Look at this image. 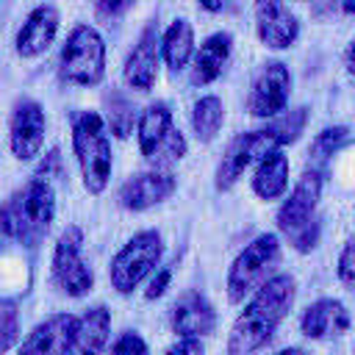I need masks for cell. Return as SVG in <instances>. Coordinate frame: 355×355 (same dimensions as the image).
I'll return each mask as SVG.
<instances>
[{
	"instance_id": "6da1fadb",
	"label": "cell",
	"mask_w": 355,
	"mask_h": 355,
	"mask_svg": "<svg viewBox=\"0 0 355 355\" xmlns=\"http://www.w3.org/2000/svg\"><path fill=\"white\" fill-rule=\"evenodd\" d=\"M294 300L297 280L286 272H277L263 286H258L227 333V355H255L263 349L294 308Z\"/></svg>"
},
{
	"instance_id": "7a4b0ae2",
	"label": "cell",
	"mask_w": 355,
	"mask_h": 355,
	"mask_svg": "<svg viewBox=\"0 0 355 355\" xmlns=\"http://www.w3.org/2000/svg\"><path fill=\"white\" fill-rule=\"evenodd\" d=\"M55 219V191L47 178L33 175L0 202V236L22 247H36Z\"/></svg>"
},
{
	"instance_id": "3957f363",
	"label": "cell",
	"mask_w": 355,
	"mask_h": 355,
	"mask_svg": "<svg viewBox=\"0 0 355 355\" xmlns=\"http://www.w3.org/2000/svg\"><path fill=\"white\" fill-rule=\"evenodd\" d=\"M72 153L80 169L83 189L89 194H103L111 169H114V155H111V139L105 119L97 111H78L72 114Z\"/></svg>"
},
{
	"instance_id": "277c9868",
	"label": "cell",
	"mask_w": 355,
	"mask_h": 355,
	"mask_svg": "<svg viewBox=\"0 0 355 355\" xmlns=\"http://www.w3.org/2000/svg\"><path fill=\"white\" fill-rule=\"evenodd\" d=\"M58 78L69 86H97L105 78V42L94 25H75L58 53Z\"/></svg>"
},
{
	"instance_id": "5b68a950",
	"label": "cell",
	"mask_w": 355,
	"mask_h": 355,
	"mask_svg": "<svg viewBox=\"0 0 355 355\" xmlns=\"http://www.w3.org/2000/svg\"><path fill=\"white\" fill-rule=\"evenodd\" d=\"M280 263V239L275 233H261L255 236L250 244H244V250L233 258L230 269H227V300L230 302H244L258 286H263L272 275H277Z\"/></svg>"
},
{
	"instance_id": "8992f818",
	"label": "cell",
	"mask_w": 355,
	"mask_h": 355,
	"mask_svg": "<svg viewBox=\"0 0 355 355\" xmlns=\"http://www.w3.org/2000/svg\"><path fill=\"white\" fill-rule=\"evenodd\" d=\"M164 255V239L158 230H139L130 236L122 250L111 258L108 280L116 288V294H133L161 263Z\"/></svg>"
},
{
	"instance_id": "52a82bcc",
	"label": "cell",
	"mask_w": 355,
	"mask_h": 355,
	"mask_svg": "<svg viewBox=\"0 0 355 355\" xmlns=\"http://www.w3.org/2000/svg\"><path fill=\"white\" fill-rule=\"evenodd\" d=\"M83 247V230L78 225H67L53 247L50 258V280L53 286L67 297H86L94 286V272L80 255Z\"/></svg>"
},
{
	"instance_id": "ba28073f",
	"label": "cell",
	"mask_w": 355,
	"mask_h": 355,
	"mask_svg": "<svg viewBox=\"0 0 355 355\" xmlns=\"http://www.w3.org/2000/svg\"><path fill=\"white\" fill-rule=\"evenodd\" d=\"M269 150H280V147L272 144V139L266 136L263 128H258V130H244V133L233 136V139L227 141V147H225L219 164H216L214 189H216V191H230V189L239 183V178H241L255 161H261Z\"/></svg>"
},
{
	"instance_id": "9c48e42d",
	"label": "cell",
	"mask_w": 355,
	"mask_h": 355,
	"mask_svg": "<svg viewBox=\"0 0 355 355\" xmlns=\"http://www.w3.org/2000/svg\"><path fill=\"white\" fill-rule=\"evenodd\" d=\"M47 114L39 100L17 97L8 114V147L17 161H33L44 147Z\"/></svg>"
},
{
	"instance_id": "30bf717a",
	"label": "cell",
	"mask_w": 355,
	"mask_h": 355,
	"mask_svg": "<svg viewBox=\"0 0 355 355\" xmlns=\"http://www.w3.org/2000/svg\"><path fill=\"white\" fill-rule=\"evenodd\" d=\"M291 94V72L283 61H266L255 72L247 94V111L255 119H272L286 111Z\"/></svg>"
},
{
	"instance_id": "8fae6325",
	"label": "cell",
	"mask_w": 355,
	"mask_h": 355,
	"mask_svg": "<svg viewBox=\"0 0 355 355\" xmlns=\"http://www.w3.org/2000/svg\"><path fill=\"white\" fill-rule=\"evenodd\" d=\"M158 64H161V31L158 22H147L125 58L122 78L130 89L150 92L158 80Z\"/></svg>"
},
{
	"instance_id": "7c38bea8",
	"label": "cell",
	"mask_w": 355,
	"mask_h": 355,
	"mask_svg": "<svg viewBox=\"0 0 355 355\" xmlns=\"http://www.w3.org/2000/svg\"><path fill=\"white\" fill-rule=\"evenodd\" d=\"M178 189V180L172 172L166 169H144V172H136L130 175L119 191H116V202L125 208V211H147L153 205H161L164 200H169Z\"/></svg>"
},
{
	"instance_id": "4fadbf2b",
	"label": "cell",
	"mask_w": 355,
	"mask_h": 355,
	"mask_svg": "<svg viewBox=\"0 0 355 355\" xmlns=\"http://www.w3.org/2000/svg\"><path fill=\"white\" fill-rule=\"evenodd\" d=\"M319 197H322V172L319 169H305L302 178L288 191V197L283 200V205L277 208V216H275L277 230L288 236L297 227H302L305 222H311L316 216Z\"/></svg>"
},
{
	"instance_id": "5bb4252c",
	"label": "cell",
	"mask_w": 355,
	"mask_h": 355,
	"mask_svg": "<svg viewBox=\"0 0 355 355\" xmlns=\"http://www.w3.org/2000/svg\"><path fill=\"white\" fill-rule=\"evenodd\" d=\"M58 25H61V14L53 3L33 6L14 36L17 55L19 58H39L42 53H47L58 36Z\"/></svg>"
},
{
	"instance_id": "9a60e30c",
	"label": "cell",
	"mask_w": 355,
	"mask_h": 355,
	"mask_svg": "<svg viewBox=\"0 0 355 355\" xmlns=\"http://www.w3.org/2000/svg\"><path fill=\"white\" fill-rule=\"evenodd\" d=\"M75 330H78L75 313H53L22 338L17 355H67Z\"/></svg>"
},
{
	"instance_id": "2e32d148",
	"label": "cell",
	"mask_w": 355,
	"mask_h": 355,
	"mask_svg": "<svg viewBox=\"0 0 355 355\" xmlns=\"http://www.w3.org/2000/svg\"><path fill=\"white\" fill-rule=\"evenodd\" d=\"M169 324L178 333V338H205L216 330V311L205 294L191 288L175 300Z\"/></svg>"
},
{
	"instance_id": "e0dca14e",
	"label": "cell",
	"mask_w": 355,
	"mask_h": 355,
	"mask_svg": "<svg viewBox=\"0 0 355 355\" xmlns=\"http://www.w3.org/2000/svg\"><path fill=\"white\" fill-rule=\"evenodd\" d=\"M352 319H349V311L341 300H333V297H322L316 302H311L302 316H300V330L302 336L313 338V341H324V338H336V336H344L349 330Z\"/></svg>"
},
{
	"instance_id": "ac0fdd59",
	"label": "cell",
	"mask_w": 355,
	"mask_h": 355,
	"mask_svg": "<svg viewBox=\"0 0 355 355\" xmlns=\"http://www.w3.org/2000/svg\"><path fill=\"white\" fill-rule=\"evenodd\" d=\"M255 33L269 50H286L300 39V19L286 3L255 6Z\"/></svg>"
},
{
	"instance_id": "d6986e66",
	"label": "cell",
	"mask_w": 355,
	"mask_h": 355,
	"mask_svg": "<svg viewBox=\"0 0 355 355\" xmlns=\"http://www.w3.org/2000/svg\"><path fill=\"white\" fill-rule=\"evenodd\" d=\"M230 53H233V36L227 31H216L211 33L194 53V61H191V83L194 86H208L214 83L222 69L227 67L230 61Z\"/></svg>"
},
{
	"instance_id": "ffe728a7",
	"label": "cell",
	"mask_w": 355,
	"mask_h": 355,
	"mask_svg": "<svg viewBox=\"0 0 355 355\" xmlns=\"http://www.w3.org/2000/svg\"><path fill=\"white\" fill-rule=\"evenodd\" d=\"M111 336V311L105 305H92L78 316V330L67 355H103Z\"/></svg>"
},
{
	"instance_id": "44dd1931",
	"label": "cell",
	"mask_w": 355,
	"mask_h": 355,
	"mask_svg": "<svg viewBox=\"0 0 355 355\" xmlns=\"http://www.w3.org/2000/svg\"><path fill=\"white\" fill-rule=\"evenodd\" d=\"M288 189V155L283 150H269L252 172V194L258 200H280Z\"/></svg>"
},
{
	"instance_id": "7402d4cb",
	"label": "cell",
	"mask_w": 355,
	"mask_h": 355,
	"mask_svg": "<svg viewBox=\"0 0 355 355\" xmlns=\"http://www.w3.org/2000/svg\"><path fill=\"white\" fill-rule=\"evenodd\" d=\"M175 130V119L166 103H150L144 111H139V122H136V139H139V153L144 158H150L164 139Z\"/></svg>"
},
{
	"instance_id": "603a6c76",
	"label": "cell",
	"mask_w": 355,
	"mask_h": 355,
	"mask_svg": "<svg viewBox=\"0 0 355 355\" xmlns=\"http://www.w3.org/2000/svg\"><path fill=\"white\" fill-rule=\"evenodd\" d=\"M194 28L189 19H175L161 33V58L169 67V72H180L194 61Z\"/></svg>"
},
{
	"instance_id": "cb8c5ba5",
	"label": "cell",
	"mask_w": 355,
	"mask_h": 355,
	"mask_svg": "<svg viewBox=\"0 0 355 355\" xmlns=\"http://www.w3.org/2000/svg\"><path fill=\"white\" fill-rule=\"evenodd\" d=\"M222 125H225V103H222V97H216V94L200 97L194 103V108H191V130H194L197 141H202V144L214 141L216 133L222 130Z\"/></svg>"
},
{
	"instance_id": "d4e9b609",
	"label": "cell",
	"mask_w": 355,
	"mask_h": 355,
	"mask_svg": "<svg viewBox=\"0 0 355 355\" xmlns=\"http://www.w3.org/2000/svg\"><path fill=\"white\" fill-rule=\"evenodd\" d=\"M136 122H139V111L133 108L130 97L119 89H111L105 94V128L116 139H128L133 133Z\"/></svg>"
},
{
	"instance_id": "484cf974",
	"label": "cell",
	"mask_w": 355,
	"mask_h": 355,
	"mask_svg": "<svg viewBox=\"0 0 355 355\" xmlns=\"http://www.w3.org/2000/svg\"><path fill=\"white\" fill-rule=\"evenodd\" d=\"M305 125H308V108H305V105H297V108H286L283 114L272 116V119L263 125V130H266V136L272 139V144L283 150L286 144H294V141L302 136Z\"/></svg>"
},
{
	"instance_id": "4316f807",
	"label": "cell",
	"mask_w": 355,
	"mask_h": 355,
	"mask_svg": "<svg viewBox=\"0 0 355 355\" xmlns=\"http://www.w3.org/2000/svg\"><path fill=\"white\" fill-rule=\"evenodd\" d=\"M186 153H189V141H186V136L175 128V130L164 139V144L147 158V164H150L153 169H166V172H169V166H175L178 161H183Z\"/></svg>"
},
{
	"instance_id": "83f0119b",
	"label": "cell",
	"mask_w": 355,
	"mask_h": 355,
	"mask_svg": "<svg viewBox=\"0 0 355 355\" xmlns=\"http://www.w3.org/2000/svg\"><path fill=\"white\" fill-rule=\"evenodd\" d=\"M19 338V308L11 297L0 294V355H6Z\"/></svg>"
},
{
	"instance_id": "f1b7e54d",
	"label": "cell",
	"mask_w": 355,
	"mask_h": 355,
	"mask_svg": "<svg viewBox=\"0 0 355 355\" xmlns=\"http://www.w3.org/2000/svg\"><path fill=\"white\" fill-rule=\"evenodd\" d=\"M349 139V130L344 125H333V128H324L322 133H316V139L311 141V158L313 161H324L330 158L333 153L341 150V144Z\"/></svg>"
},
{
	"instance_id": "f546056e",
	"label": "cell",
	"mask_w": 355,
	"mask_h": 355,
	"mask_svg": "<svg viewBox=\"0 0 355 355\" xmlns=\"http://www.w3.org/2000/svg\"><path fill=\"white\" fill-rule=\"evenodd\" d=\"M322 239V219L313 216L311 222H305L302 227H297L294 233H288V244L297 250V252H311Z\"/></svg>"
},
{
	"instance_id": "4dcf8cb0",
	"label": "cell",
	"mask_w": 355,
	"mask_h": 355,
	"mask_svg": "<svg viewBox=\"0 0 355 355\" xmlns=\"http://www.w3.org/2000/svg\"><path fill=\"white\" fill-rule=\"evenodd\" d=\"M108 355H147V341L136 330H125L114 338Z\"/></svg>"
},
{
	"instance_id": "1f68e13d",
	"label": "cell",
	"mask_w": 355,
	"mask_h": 355,
	"mask_svg": "<svg viewBox=\"0 0 355 355\" xmlns=\"http://www.w3.org/2000/svg\"><path fill=\"white\" fill-rule=\"evenodd\" d=\"M136 0H94V17L100 22H116L122 14L133 8Z\"/></svg>"
},
{
	"instance_id": "d6a6232c",
	"label": "cell",
	"mask_w": 355,
	"mask_h": 355,
	"mask_svg": "<svg viewBox=\"0 0 355 355\" xmlns=\"http://www.w3.org/2000/svg\"><path fill=\"white\" fill-rule=\"evenodd\" d=\"M336 272H338V280H341L347 288L355 291V239H349V241L344 244V250H341V255H338Z\"/></svg>"
},
{
	"instance_id": "836d02e7",
	"label": "cell",
	"mask_w": 355,
	"mask_h": 355,
	"mask_svg": "<svg viewBox=\"0 0 355 355\" xmlns=\"http://www.w3.org/2000/svg\"><path fill=\"white\" fill-rule=\"evenodd\" d=\"M169 280H172V269H169V266L158 269V272L153 275V280H150V286H147L144 297H147V300H158V297H164V294H166V288H169Z\"/></svg>"
},
{
	"instance_id": "e575fe53",
	"label": "cell",
	"mask_w": 355,
	"mask_h": 355,
	"mask_svg": "<svg viewBox=\"0 0 355 355\" xmlns=\"http://www.w3.org/2000/svg\"><path fill=\"white\" fill-rule=\"evenodd\" d=\"M164 355H205V347L200 338H178Z\"/></svg>"
},
{
	"instance_id": "d590c367",
	"label": "cell",
	"mask_w": 355,
	"mask_h": 355,
	"mask_svg": "<svg viewBox=\"0 0 355 355\" xmlns=\"http://www.w3.org/2000/svg\"><path fill=\"white\" fill-rule=\"evenodd\" d=\"M58 169H61V153H58V147H53V150L42 158V164H39L36 175H39V178H50V175H55Z\"/></svg>"
},
{
	"instance_id": "8d00e7d4",
	"label": "cell",
	"mask_w": 355,
	"mask_h": 355,
	"mask_svg": "<svg viewBox=\"0 0 355 355\" xmlns=\"http://www.w3.org/2000/svg\"><path fill=\"white\" fill-rule=\"evenodd\" d=\"M200 8H205L208 14H222L227 8H233V0H197Z\"/></svg>"
},
{
	"instance_id": "74e56055",
	"label": "cell",
	"mask_w": 355,
	"mask_h": 355,
	"mask_svg": "<svg viewBox=\"0 0 355 355\" xmlns=\"http://www.w3.org/2000/svg\"><path fill=\"white\" fill-rule=\"evenodd\" d=\"M344 67H347V72H349V78H355V39L347 44V50H344Z\"/></svg>"
},
{
	"instance_id": "f35d334b",
	"label": "cell",
	"mask_w": 355,
	"mask_h": 355,
	"mask_svg": "<svg viewBox=\"0 0 355 355\" xmlns=\"http://www.w3.org/2000/svg\"><path fill=\"white\" fill-rule=\"evenodd\" d=\"M275 355H308L302 347H286V349H280V352H275Z\"/></svg>"
},
{
	"instance_id": "ab89813d",
	"label": "cell",
	"mask_w": 355,
	"mask_h": 355,
	"mask_svg": "<svg viewBox=\"0 0 355 355\" xmlns=\"http://www.w3.org/2000/svg\"><path fill=\"white\" fill-rule=\"evenodd\" d=\"M338 6L344 14H355V0H338Z\"/></svg>"
},
{
	"instance_id": "60d3db41",
	"label": "cell",
	"mask_w": 355,
	"mask_h": 355,
	"mask_svg": "<svg viewBox=\"0 0 355 355\" xmlns=\"http://www.w3.org/2000/svg\"><path fill=\"white\" fill-rule=\"evenodd\" d=\"M269 3H283V0H255V6H269Z\"/></svg>"
},
{
	"instance_id": "b9f144b4",
	"label": "cell",
	"mask_w": 355,
	"mask_h": 355,
	"mask_svg": "<svg viewBox=\"0 0 355 355\" xmlns=\"http://www.w3.org/2000/svg\"><path fill=\"white\" fill-rule=\"evenodd\" d=\"M6 6H8V0H0V19L6 17Z\"/></svg>"
},
{
	"instance_id": "7bdbcfd3",
	"label": "cell",
	"mask_w": 355,
	"mask_h": 355,
	"mask_svg": "<svg viewBox=\"0 0 355 355\" xmlns=\"http://www.w3.org/2000/svg\"><path fill=\"white\" fill-rule=\"evenodd\" d=\"M352 355H355V347H352Z\"/></svg>"
}]
</instances>
